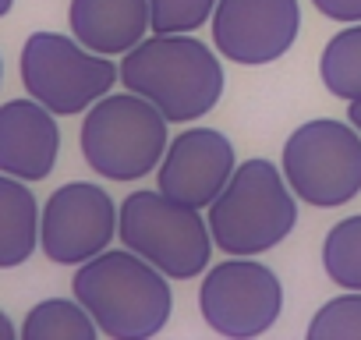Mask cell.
I'll list each match as a JSON object with an SVG mask.
<instances>
[{
    "label": "cell",
    "mask_w": 361,
    "mask_h": 340,
    "mask_svg": "<svg viewBox=\"0 0 361 340\" xmlns=\"http://www.w3.org/2000/svg\"><path fill=\"white\" fill-rule=\"evenodd\" d=\"M216 54L192 32H152L121 57V85L156 103L170 124H188L224 99L227 82Z\"/></svg>",
    "instance_id": "1"
},
{
    "label": "cell",
    "mask_w": 361,
    "mask_h": 340,
    "mask_svg": "<svg viewBox=\"0 0 361 340\" xmlns=\"http://www.w3.org/2000/svg\"><path fill=\"white\" fill-rule=\"evenodd\" d=\"M71 294L110 340H149L163 333L173 312L170 277L131 248H106L75 266Z\"/></svg>",
    "instance_id": "2"
},
{
    "label": "cell",
    "mask_w": 361,
    "mask_h": 340,
    "mask_svg": "<svg viewBox=\"0 0 361 340\" xmlns=\"http://www.w3.org/2000/svg\"><path fill=\"white\" fill-rule=\"evenodd\" d=\"M298 195L283 166L266 156L238 163L224 195L206 210L213 241L224 255H266L298 227Z\"/></svg>",
    "instance_id": "3"
},
{
    "label": "cell",
    "mask_w": 361,
    "mask_h": 340,
    "mask_svg": "<svg viewBox=\"0 0 361 340\" xmlns=\"http://www.w3.org/2000/svg\"><path fill=\"white\" fill-rule=\"evenodd\" d=\"M166 145V114L131 89L106 92L99 103L85 110V121L78 128L82 159L89 163V170H96L99 178L114 185H131L159 170Z\"/></svg>",
    "instance_id": "4"
},
{
    "label": "cell",
    "mask_w": 361,
    "mask_h": 340,
    "mask_svg": "<svg viewBox=\"0 0 361 340\" xmlns=\"http://www.w3.org/2000/svg\"><path fill=\"white\" fill-rule=\"evenodd\" d=\"M121 245L149 259L170 280H195L209 269L213 259V231L202 210L185 206L159 188L131 192L121 202Z\"/></svg>",
    "instance_id": "5"
},
{
    "label": "cell",
    "mask_w": 361,
    "mask_h": 340,
    "mask_svg": "<svg viewBox=\"0 0 361 340\" xmlns=\"http://www.w3.org/2000/svg\"><path fill=\"white\" fill-rule=\"evenodd\" d=\"M280 166L305 206L340 210L361 195V131L350 121L312 117L287 135Z\"/></svg>",
    "instance_id": "6"
},
{
    "label": "cell",
    "mask_w": 361,
    "mask_h": 340,
    "mask_svg": "<svg viewBox=\"0 0 361 340\" xmlns=\"http://www.w3.org/2000/svg\"><path fill=\"white\" fill-rule=\"evenodd\" d=\"M18 75L32 99L50 107L57 117H75L114 92L121 82V64L89 50L78 36L39 29L22 43Z\"/></svg>",
    "instance_id": "7"
},
{
    "label": "cell",
    "mask_w": 361,
    "mask_h": 340,
    "mask_svg": "<svg viewBox=\"0 0 361 340\" xmlns=\"http://www.w3.org/2000/svg\"><path fill=\"white\" fill-rule=\"evenodd\" d=\"M199 312L213 333L252 340L276 326L283 312V284L255 255H231L206 269L199 284Z\"/></svg>",
    "instance_id": "8"
},
{
    "label": "cell",
    "mask_w": 361,
    "mask_h": 340,
    "mask_svg": "<svg viewBox=\"0 0 361 340\" xmlns=\"http://www.w3.org/2000/svg\"><path fill=\"white\" fill-rule=\"evenodd\" d=\"M121 231V206L92 181H68L43 202V255L54 266H82L110 248Z\"/></svg>",
    "instance_id": "9"
},
{
    "label": "cell",
    "mask_w": 361,
    "mask_h": 340,
    "mask_svg": "<svg viewBox=\"0 0 361 340\" xmlns=\"http://www.w3.org/2000/svg\"><path fill=\"white\" fill-rule=\"evenodd\" d=\"M213 47L241 68H266L290 54L301 32L298 0H220L213 11Z\"/></svg>",
    "instance_id": "10"
},
{
    "label": "cell",
    "mask_w": 361,
    "mask_h": 340,
    "mask_svg": "<svg viewBox=\"0 0 361 340\" xmlns=\"http://www.w3.org/2000/svg\"><path fill=\"white\" fill-rule=\"evenodd\" d=\"M234 170H238V152L224 131L185 128L180 135L170 138L166 156L156 170V185L163 195L177 202L209 210L231 185Z\"/></svg>",
    "instance_id": "11"
},
{
    "label": "cell",
    "mask_w": 361,
    "mask_h": 340,
    "mask_svg": "<svg viewBox=\"0 0 361 340\" xmlns=\"http://www.w3.org/2000/svg\"><path fill=\"white\" fill-rule=\"evenodd\" d=\"M61 156L57 114L32 96L0 107V174L22 181H43Z\"/></svg>",
    "instance_id": "12"
},
{
    "label": "cell",
    "mask_w": 361,
    "mask_h": 340,
    "mask_svg": "<svg viewBox=\"0 0 361 340\" xmlns=\"http://www.w3.org/2000/svg\"><path fill=\"white\" fill-rule=\"evenodd\" d=\"M68 29L103 57H124L152 32L149 0H71Z\"/></svg>",
    "instance_id": "13"
},
{
    "label": "cell",
    "mask_w": 361,
    "mask_h": 340,
    "mask_svg": "<svg viewBox=\"0 0 361 340\" xmlns=\"http://www.w3.org/2000/svg\"><path fill=\"white\" fill-rule=\"evenodd\" d=\"M43 241V210L29 181L0 178V269H15L36 255Z\"/></svg>",
    "instance_id": "14"
},
{
    "label": "cell",
    "mask_w": 361,
    "mask_h": 340,
    "mask_svg": "<svg viewBox=\"0 0 361 340\" xmlns=\"http://www.w3.org/2000/svg\"><path fill=\"white\" fill-rule=\"evenodd\" d=\"M96 336L99 326L75 294L36 301L22 322V340H96Z\"/></svg>",
    "instance_id": "15"
},
{
    "label": "cell",
    "mask_w": 361,
    "mask_h": 340,
    "mask_svg": "<svg viewBox=\"0 0 361 340\" xmlns=\"http://www.w3.org/2000/svg\"><path fill=\"white\" fill-rule=\"evenodd\" d=\"M319 78L329 96L350 103L361 96V22H350L319 54Z\"/></svg>",
    "instance_id": "16"
},
{
    "label": "cell",
    "mask_w": 361,
    "mask_h": 340,
    "mask_svg": "<svg viewBox=\"0 0 361 340\" xmlns=\"http://www.w3.org/2000/svg\"><path fill=\"white\" fill-rule=\"evenodd\" d=\"M322 269L340 291H361V213L343 217L326 231Z\"/></svg>",
    "instance_id": "17"
},
{
    "label": "cell",
    "mask_w": 361,
    "mask_h": 340,
    "mask_svg": "<svg viewBox=\"0 0 361 340\" xmlns=\"http://www.w3.org/2000/svg\"><path fill=\"white\" fill-rule=\"evenodd\" d=\"M308 340H361V291L329 298L308 322Z\"/></svg>",
    "instance_id": "18"
},
{
    "label": "cell",
    "mask_w": 361,
    "mask_h": 340,
    "mask_svg": "<svg viewBox=\"0 0 361 340\" xmlns=\"http://www.w3.org/2000/svg\"><path fill=\"white\" fill-rule=\"evenodd\" d=\"M220 0H149L152 32H195L213 22Z\"/></svg>",
    "instance_id": "19"
},
{
    "label": "cell",
    "mask_w": 361,
    "mask_h": 340,
    "mask_svg": "<svg viewBox=\"0 0 361 340\" xmlns=\"http://www.w3.org/2000/svg\"><path fill=\"white\" fill-rule=\"evenodd\" d=\"M312 8H315L322 18L340 22V25L361 22V0H312Z\"/></svg>",
    "instance_id": "20"
},
{
    "label": "cell",
    "mask_w": 361,
    "mask_h": 340,
    "mask_svg": "<svg viewBox=\"0 0 361 340\" xmlns=\"http://www.w3.org/2000/svg\"><path fill=\"white\" fill-rule=\"evenodd\" d=\"M347 121H350V124H354V128L361 131V96L347 103Z\"/></svg>",
    "instance_id": "21"
},
{
    "label": "cell",
    "mask_w": 361,
    "mask_h": 340,
    "mask_svg": "<svg viewBox=\"0 0 361 340\" xmlns=\"http://www.w3.org/2000/svg\"><path fill=\"white\" fill-rule=\"evenodd\" d=\"M11 8H15V0H0V15H11Z\"/></svg>",
    "instance_id": "22"
}]
</instances>
